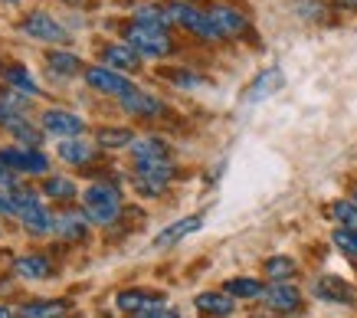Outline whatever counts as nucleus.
<instances>
[{"label": "nucleus", "mask_w": 357, "mask_h": 318, "mask_svg": "<svg viewBox=\"0 0 357 318\" xmlns=\"http://www.w3.org/2000/svg\"><path fill=\"white\" fill-rule=\"evenodd\" d=\"M82 204H86V217L98 227H109L115 223L121 213V190L109 181H102V184H92L86 187V194H82Z\"/></svg>", "instance_id": "nucleus-1"}, {"label": "nucleus", "mask_w": 357, "mask_h": 318, "mask_svg": "<svg viewBox=\"0 0 357 318\" xmlns=\"http://www.w3.org/2000/svg\"><path fill=\"white\" fill-rule=\"evenodd\" d=\"M125 40L141 56H171L174 53V40L167 36V26H148V23L135 20L125 26Z\"/></svg>", "instance_id": "nucleus-2"}, {"label": "nucleus", "mask_w": 357, "mask_h": 318, "mask_svg": "<svg viewBox=\"0 0 357 318\" xmlns=\"http://www.w3.org/2000/svg\"><path fill=\"white\" fill-rule=\"evenodd\" d=\"M167 20L177 23V26H184V30H190V33H197L200 40H220L217 26H213V20H210V13L197 10L194 3H184V0H171L167 7Z\"/></svg>", "instance_id": "nucleus-3"}, {"label": "nucleus", "mask_w": 357, "mask_h": 318, "mask_svg": "<svg viewBox=\"0 0 357 318\" xmlns=\"http://www.w3.org/2000/svg\"><path fill=\"white\" fill-rule=\"evenodd\" d=\"M174 177V165L171 158L167 161H154V165H135V184H138L141 194H148V197H158L167 190Z\"/></svg>", "instance_id": "nucleus-4"}, {"label": "nucleus", "mask_w": 357, "mask_h": 318, "mask_svg": "<svg viewBox=\"0 0 357 318\" xmlns=\"http://www.w3.org/2000/svg\"><path fill=\"white\" fill-rule=\"evenodd\" d=\"M86 82L92 89H98V92H105V96H119V99H125L131 89V82L125 76H119L112 66H89L86 69Z\"/></svg>", "instance_id": "nucleus-5"}, {"label": "nucleus", "mask_w": 357, "mask_h": 318, "mask_svg": "<svg viewBox=\"0 0 357 318\" xmlns=\"http://www.w3.org/2000/svg\"><path fill=\"white\" fill-rule=\"evenodd\" d=\"M0 165H7L10 171H26V174H43L50 161L46 154H40L36 148H3L0 151Z\"/></svg>", "instance_id": "nucleus-6"}, {"label": "nucleus", "mask_w": 357, "mask_h": 318, "mask_svg": "<svg viewBox=\"0 0 357 318\" xmlns=\"http://www.w3.org/2000/svg\"><path fill=\"white\" fill-rule=\"evenodd\" d=\"M23 33L33 40H46V43H69V30L50 17V13H30L23 20Z\"/></svg>", "instance_id": "nucleus-7"}, {"label": "nucleus", "mask_w": 357, "mask_h": 318, "mask_svg": "<svg viewBox=\"0 0 357 318\" xmlns=\"http://www.w3.org/2000/svg\"><path fill=\"white\" fill-rule=\"evenodd\" d=\"M17 197H20V220H23V227H26V230L40 236V233H46L50 227H53V220H50L46 207L33 197V194H17Z\"/></svg>", "instance_id": "nucleus-8"}, {"label": "nucleus", "mask_w": 357, "mask_h": 318, "mask_svg": "<svg viewBox=\"0 0 357 318\" xmlns=\"http://www.w3.org/2000/svg\"><path fill=\"white\" fill-rule=\"evenodd\" d=\"M102 66L121 69V73H135L141 66V53L128 43H112L102 50Z\"/></svg>", "instance_id": "nucleus-9"}, {"label": "nucleus", "mask_w": 357, "mask_h": 318, "mask_svg": "<svg viewBox=\"0 0 357 318\" xmlns=\"http://www.w3.org/2000/svg\"><path fill=\"white\" fill-rule=\"evenodd\" d=\"M210 13V20H213V26H217L220 40H227V36H243L249 30V23L243 13H236L233 7H213Z\"/></svg>", "instance_id": "nucleus-10"}, {"label": "nucleus", "mask_w": 357, "mask_h": 318, "mask_svg": "<svg viewBox=\"0 0 357 318\" xmlns=\"http://www.w3.org/2000/svg\"><path fill=\"white\" fill-rule=\"evenodd\" d=\"M43 128L50 135H59V138H73V135H79L86 125H82V119H79V115L50 109V112H43Z\"/></svg>", "instance_id": "nucleus-11"}, {"label": "nucleus", "mask_w": 357, "mask_h": 318, "mask_svg": "<svg viewBox=\"0 0 357 318\" xmlns=\"http://www.w3.org/2000/svg\"><path fill=\"white\" fill-rule=\"evenodd\" d=\"M164 296L161 292H141V289H128L119 296V308L121 312H131V315H141V312H151V308H161Z\"/></svg>", "instance_id": "nucleus-12"}, {"label": "nucleus", "mask_w": 357, "mask_h": 318, "mask_svg": "<svg viewBox=\"0 0 357 318\" xmlns=\"http://www.w3.org/2000/svg\"><path fill=\"white\" fill-rule=\"evenodd\" d=\"M266 305L275 308V312H295V308L302 305V296H298V289L289 282H272L266 292Z\"/></svg>", "instance_id": "nucleus-13"}, {"label": "nucleus", "mask_w": 357, "mask_h": 318, "mask_svg": "<svg viewBox=\"0 0 357 318\" xmlns=\"http://www.w3.org/2000/svg\"><path fill=\"white\" fill-rule=\"evenodd\" d=\"M314 296L325 298V302H344V305H351L354 302V289L344 279H337V275H325V279L314 282Z\"/></svg>", "instance_id": "nucleus-14"}, {"label": "nucleus", "mask_w": 357, "mask_h": 318, "mask_svg": "<svg viewBox=\"0 0 357 318\" xmlns=\"http://www.w3.org/2000/svg\"><path fill=\"white\" fill-rule=\"evenodd\" d=\"M121 109L131 112V115H141V119H154V115H161L164 105L161 99H154L148 92H138V89H131L128 96L121 99Z\"/></svg>", "instance_id": "nucleus-15"}, {"label": "nucleus", "mask_w": 357, "mask_h": 318, "mask_svg": "<svg viewBox=\"0 0 357 318\" xmlns=\"http://www.w3.org/2000/svg\"><path fill=\"white\" fill-rule=\"evenodd\" d=\"M131 161H135V165L167 161V144H164L161 138H138V142H131Z\"/></svg>", "instance_id": "nucleus-16"}, {"label": "nucleus", "mask_w": 357, "mask_h": 318, "mask_svg": "<svg viewBox=\"0 0 357 318\" xmlns=\"http://www.w3.org/2000/svg\"><path fill=\"white\" fill-rule=\"evenodd\" d=\"M204 227V217H187V220H177V223H171L167 230L154 240V246L158 250H167V246H174V243H181L184 236H190V233H197Z\"/></svg>", "instance_id": "nucleus-17"}, {"label": "nucleus", "mask_w": 357, "mask_h": 318, "mask_svg": "<svg viewBox=\"0 0 357 318\" xmlns=\"http://www.w3.org/2000/svg\"><path fill=\"white\" fill-rule=\"evenodd\" d=\"M282 82H285V76H282L279 69H266V73H262V76H256V82L246 89V96H243V99H246V102H259V99H266V96H272V92H279Z\"/></svg>", "instance_id": "nucleus-18"}, {"label": "nucleus", "mask_w": 357, "mask_h": 318, "mask_svg": "<svg viewBox=\"0 0 357 318\" xmlns=\"http://www.w3.org/2000/svg\"><path fill=\"white\" fill-rule=\"evenodd\" d=\"M197 308H200L204 315H217V318H227L236 312L229 292H204V296H197Z\"/></svg>", "instance_id": "nucleus-19"}, {"label": "nucleus", "mask_w": 357, "mask_h": 318, "mask_svg": "<svg viewBox=\"0 0 357 318\" xmlns=\"http://www.w3.org/2000/svg\"><path fill=\"white\" fill-rule=\"evenodd\" d=\"M86 220L89 217H82V213H63V217L53 220V227H50V230H53L59 240L76 243V240H82V236H86Z\"/></svg>", "instance_id": "nucleus-20"}, {"label": "nucleus", "mask_w": 357, "mask_h": 318, "mask_svg": "<svg viewBox=\"0 0 357 318\" xmlns=\"http://www.w3.org/2000/svg\"><path fill=\"white\" fill-rule=\"evenodd\" d=\"M50 273H53V266L40 252H30V256L17 259V275H23V279H46Z\"/></svg>", "instance_id": "nucleus-21"}, {"label": "nucleus", "mask_w": 357, "mask_h": 318, "mask_svg": "<svg viewBox=\"0 0 357 318\" xmlns=\"http://www.w3.org/2000/svg\"><path fill=\"white\" fill-rule=\"evenodd\" d=\"M46 66L53 69L56 76H79L82 73V59L73 53H63V50H56V53L46 56Z\"/></svg>", "instance_id": "nucleus-22"}, {"label": "nucleus", "mask_w": 357, "mask_h": 318, "mask_svg": "<svg viewBox=\"0 0 357 318\" xmlns=\"http://www.w3.org/2000/svg\"><path fill=\"white\" fill-rule=\"evenodd\" d=\"M3 79H7L13 89H20V96H40L36 79H33L23 66H7V69H3Z\"/></svg>", "instance_id": "nucleus-23"}, {"label": "nucleus", "mask_w": 357, "mask_h": 318, "mask_svg": "<svg viewBox=\"0 0 357 318\" xmlns=\"http://www.w3.org/2000/svg\"><path fill=\"white\" fill-rule=\"evenodd\" d=\"M59 158L63 161H69V165H89L92 158H96V151H92V144H86V142H63L59 144Z\"/></svg>", "instance_id": "nucleus-24"}, {"label": "nucleus", "mask_w": 357, "mask_h": 318, "mask_svg": "<svg viewBox=\"0 0 357 318\" xmlns=\"http://www.w3.org/2000/svg\"><path fill=\"white\" fill-rule=\"evenodd\" d=\"M66 312V302H26L17 312V318H59Z\"/></svg>", "instance_id": "nucleus-25"}, {"label": "nucleus", "mask_w": 357, "mask_h": 318, "mask_svg": "<svg viewBox=\"0 0 357 318\" xmlns=\"http://www.w3.org/2000/svg\"><path fill=\"white\" fill-rule=\"evenodd\" d=\"M7 128H10L13 138H20V142L26 144V148H36V144L43 142V132H36V128H33L30 121H23L20 115H13V119L7 121Z\"/></svg>", "instance_id": "nucleus-26"}, {"label": "nucleus", "mask_w": 357, "mask_h": 318, "mask_svg": "<svg viewBox=\"0 0 357 318\" xmlns=\"http://www.w3.org/2000/svg\"><path fill=\"white\" fill-rule=\"evenodd\" d=\"M295 273H298V266H295V259H289V256H272V259H266V275L275 279V282H285V279H292Z\"/></svg>", "instance_id": "nucleus-27"}, {"label": "nucleus", "mask_w": 357, "mask_h": 318, "mask_svg": "<svg viewBox=\"0 0 357 318\" xmlns=\"http://www.w3.org/2000/svg\"><path fill=\"white\" fill-rule=\"evenodd\" d=\"M227 292H229V296H236V298H259L266 289H262L256 279H229Z\"/></svg>", "instance_id": "nucleus-28"}, {"label": "nucleus", "mask_w": 357, "mask_h": 318, "mask_svg": "<svg viewBox=\"0 0 357 318\" xmlns=\"http://www.w3.org/2000/svg\"><path fill=\"white\" fill-rule=\"evenodd\" d=\"M135 142V135L128 128H102L98 132V144L102 148H125V144Z\"/></svg>", "instance_id": "nucleus-29"}, {"label": "nucleus", "mask_w": 357, "mask_h": 318, "mask_svg": "<svg viewBox=\"0 0 357 318\" xmlns=\"http://www.w3.org/2000/svg\"><path fill=\"white\" fill-rule=\"evenodd\" d=\"M43 190H46V197H53V200H73L76 197V184H73V181H66V177H53V181H46Z\"/></svg>", "instance_id": "nucleus-30"}, {"label": "nucleus", "mask_w": 357, "mask_h": 318, "mask_svg": "<svg viewBox=\"0 0 357 318\" xmlns=\"http://www.w3.org/2000/svg\"><path fill=\"white\" fill-rule=\"evenodd\" d=\"M331 217L341 227H347V230H357V204H351V200H337L335 207H331Z\"/></svg>", "instance_id": "nucleus-31"}, {"label": "nucleus", "mask_w": 357, "mask_h": 318, "mask_svg": "<svg viewBox=\"0 0 357 318\" xmlns=\"http://www.w3.org/2000/svg\"><path fill=\"white\" fill-rule=\"evenodd\" d=\"M135 20L138 23H148V26H167V10L164 7H138V13H135Z\"/></svg>", "instance_id": "nucleus-32"}, {"label": "nucleus", "mask_w": 357, "mask_h": 318, "mask_svg": "<svg viewBox=\"0 0 357 318\" xmlns=\"http://www.w3.org/2000/svg\"><path fill=\"white\" fill-rule=\"evenodd\" d=\"M335 246L341 252H347L351 259H357V230H347V227L335 230Z\"/></svg>", "instance_id": "nucleus-33"}, {"label": "nucleus", "mask_w": 357, "mask_h": 318, "mask_svg": "<svg viewBox=\"0 0 357 318\" xmlns=\"http://www.w3.org/2000/svg\"><path fill=\"white\" fill-rule=\"evenodd\" d=\"M164 79H171L174 86H181V89H194V86H200V79H197L194 73H184V69H167V73H164Z\"/></svg>", "instance_id": "nucleus-34"}, {"label": "nucleus", "mask_w": 357, "mask_h": 318, "mask_svg": "<svg viewBox=\"0 0 357 318\" xmlns=\"http://www.w3.org/2000/svg\"><path fill=\"white\" fill-rule=\"evenodd\" d=\"M0 213H3V217H13V213H20V197H17V190H10V187H7V190L0 194Z\"/></svg>", "instance_id": "nucleus-35"}, {"label": "nucleus", "mask_w": 357, "mask_h": 318, "mask_svg": "<svg viewBox=\"0 0 357 318\" xmlns=\"http://www.w3.org/2000/svg\"><path fill=\"white\" fill-rule=\"evenodd\" d=\"M135 318H177L174 312H164V308H151V312H141V315Z\"/></svg>", "instance_id": "nucleus-36"}, {"label": "nucleus", "mask_w": 357, "mask_h": 318, "mask_svg": "<svg viewBox=\"0 0 357 318\" xmlns=\"http://www.w3.org/2000/svg\"><path fill=\"white\" fill-rule=\"evenodd\" d=\"M335 3H337V7H351V10L357 7V0H335Z\"/></svg>", "instance_id": "nucleus-37"}, {"label": "nucleus", "mask_w": 357, "mask_h": 318, "mask_svg": "<svg viewBox=\"0 0 357 318\" xmlns=\"http://www.w3.org/2000/svg\"><path fill=\"white\" fill-rule=\"evenodd\" d=\"M0 318H17V315H10V308H3V305H0Z\"/></svg>", "instance_id": "nucleus-38"}, {"label": "nucleus", "mask_w": 357, "mask_h": 318, "mask_svg": "<svg viewBox=\"0 0 357 318\" xmlns=\"http://www.w3.org/2000/svg\"><path fill=\"white\" fill-rule=\"evenodd\" d=\"M7 3H20V0H7Z\"/></svg>", "instance_id": "nucleus-39"}, {"label": "nucleus", "mask_w": 357, "mask_h": 318, "mask_svg": "<svg viewBox=\"0 0 357 318\" xmlns=\"http://www.w3.org/2000/svg\"><path fill=\"white\" fill-rule=\"evenodd\" d=\"M354 204H357V194H354Z\"/></svg>", "instance_id": "nucleus-40"}]
</instances>
